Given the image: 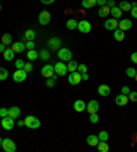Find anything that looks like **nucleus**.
I'll return each mask as SVG.
<instances>
[{"instance_id":"f257e3e1","label":"nucleus","mask_w":137,"mask_h":152,"mask_svg":"<svg viewBox=\"0 0 137 152\" xmlns=\"http://www.w3.org/2000/svg\"><path fill=\"white\" fill-rule=\"evenodd\" d=\"M40 125H41L40 119L33 117V115H29V117L25 118V126H28L29 129H39Z\"/></svg>"},{"instance_id":"f03ea898","label":"nucleus","mask_w":137,"mask_h":152,"mask_svg":"<svg viewBox=\"0 0 137 152\" xmlns=\"http://www.w3.org/2000/svg\"><path fill=\"white\" fill-rule=\"evenodd\" d=\"M53 69H55V73H56L59 77H63V75H66L67 73H69V70H67V64L64 63V62H56V63L53 64Z\"/></svg>"},{"instance_id":"7ed1b4c3","label":"nucleus","mask_w":137,"mask_h":152,"mask_svg":"<svg viewBox=\"0 0 137 152\" xmlns=\"http://www.w3.org/2000/svg\"><path fill=\"white\" fill-rule=\"evenodd\" d=\"M58 58H59L62 62H69L73 58V53L69 48H59L58 50Z\"/></svg>"},{"instance_id":"20e7f679","label":"nucleus","mask_w":137,"mask_h":152,"mask_svg":"<svg viewBox=\"0 0 137 152\" xmlns=\"http://www.w3.org/2000/svg\"><path fill=\"white\" fill-rule=\"evenodd\" d=\"M1 147H3V151H6V152H15L17 151V145H15V142L12 141L11 138H3Z\"/></svg>"},{"instance_id":"39448f33","label":"nucleus","mask_w":137,"mask_h":152,"mask_svg":"<svg viewBox=\"0 0 137 152\" xmlns=\"http://www.w3.org/2000/svg\"><path fill=\"white\" fill-rule=\"evenodd\" d=\"M26 77H28V71H25L23 69H17L14 71V74H12L14 82H22L26 80Z\"/></svg>"},{"instance_id":"423d86ee","label":"nucleus","mask_w":137,"mask_h":152,"mask_svg":"<svg viewBox=\"0 0 137 152\" xmlns=\"http://www.w3.org/2000/svg\"><path fill=\"white\" fill-rule=\"evenodd\" d=\"M77 29L80 30L81 33H91L92 25H91V22H89V21H86V19H82V21L78 22Z\"/></svg>"},{"instance_id":"0eeeda50","label":"nucleus","mask_w":137,"mask_h":152,"mask_svg":"<svg viewBox=\"0 0 137 152\" xmlns=\"http://www.w3.org/2000/svg\"><path fill=\"white\" fill-rule=\"evenodd\" d=\"M81 81H82L81 73H78V71L69 73V84H70V85H78Z\"/></svg>"},{"instance_id":"6e6552de","label":"nucleus","mask_w":137,"mask_h":152,"mask_svg":"<svg viewBox=\"0 0 137 152\" xmlns=\"http://www.w3.org/2000/svg\"><path fill=\"white\" fill-rule=\"evenodd\" d=\"M1 127L4 130H12L14 129V118L4 117L1 118Z\"/></svg>"},{"instance_id":"1a4fd4ad","label":"nucleus","mask_w":137,"mask_h":152,"mask_svg":"<svg viewBox=\"0 0 137 152\" xmlns=\"http://www.w3.org/2000/svg\"><path fill=\"white\" fill-rule=\"evenodd\" d=\"M39 22H40V25H48L49 22H51V14H49L48 11H41L39 14Z\"/></svg>"},{"instance_id":"9d476101","label":"nucleus","mask_w":137,"mask_h":152,"mask_svg":"<svg viewBox=\"0 0 137 152\" xmlns=\"http://www.w3.org/2000/svg\"><path fill=\"white\" fill-rule=\"evenodd\" d=\"M53 74H55V69H53V66H51V64L42 66V69H41V75H42V77L51 78Z\"/></svg>"},{"instance_id":"9b49d317","label":"nucleus","mask_w":137,"mask_h":152,"mask_svg":"<svg viewBox=\"0 0 137 152\" xmlns=\"http://www.w3.org/2000/svg\"><path fill=\"white\" fill-rule=\"evenodd\" d=\"M48 48L52 51H58L60 48V39L58 37H52L48 40Z\"/></svg>"},{"instance_id":"f8f14e48","label":"nucleus","mask_w":137,"mask_h":152,"mask_svg":"<svg viewBox=\"0 0 137 152\" xmlns=\"http://www.w3.org/2000/svg\"><path fill=\"white\" fill-rule=\"evenodd\" d=\"M118 19H115V18H111V19H107V21L104 22V28L107 29V30H115L116 28H118Z\"/></svg>"},{"instance_id":"ddd939ff","label":"nucleus","mask_w":137,"mask_h":152,"mask_svg":"<svg viewBox=\"0 0 137 152\" xmlns=\"http://www.w3.org/2000/svg\"><path fill=\"white\" fill-rule=\"evenodd\" d=\"M86 111L89 114H95L99 111V102L97 100H91V102L86 104Z\"/></svg>"},{"instance_id":"4468645a","label":"nucleus","mask_w":137,"mask_h":152,"mask_svg":"<svg viewBox=\"0 0 137 152\" xmlns=\"http://www.w3.org/2000/svg\"><path fill=\"white\" fill-rule=\"evenodd\" d=\"M127 103H129V97H127V95H122V93H121V95H118L115 97V104L116 106H126Z\"/></svg>"},{"instance_id":"2eb2a0df","label":"nucleus","mask_w":137,"mask_h":152,"mask_svg":"<svg viewBox=\"0 0 137 152\" xmlns=\"http://www.w3.org/2000/svg\"><path fill=\"white\" fill-rule=\"evenodd\" d=\"M25 48H26V45H25L23 42H21V41L11 44V50L14 51L15 53H22V52H25Z\"/></svg>"},{"instance_id":"dca6fc26","label":"nucleus","mask_w":137,"mask_h":152,"mask_svg":"<svg viewBox=\"0 0 137 152\" xmlns=\"http://www.w3.org/2000/svg\"><path fill=\"white\" fill-rule=\"evenodd\" d=\"M132 26H133V22L130 21V19H122V21H119V23H118V28L122 29L123 32L132 29Z\"/></svg>"},{"instance_id":"f3484780","label":"nucleus","mask_w":137,"mask_h":152,"mask_svg":"<svg viewBox=\"0 0 137 152\" xmlns=\"http://www.w3.org/2000/svg\"><path fill=\"white\" fill-rule=\"evenodd\" d=\"M97 92H99V95H100V96H104V97H107V96L110 95V92H111V89H110L108 85L102 84L97 88Z\"/></svg>"},{"instance_id":"a211bd4d","label":"nucleus","mask_w":137,"mask_h":152,"mask_svg":"<svg viewBox=\"0 0 137 152\" xmlns=\"http://www.w3.org/2000/svg\"><path fill=\"white\" fill-rule=\"evenodd\" d=\"M74 110L77 111V113L86 111V104H85L84 100H77V102H74Z\"/></svg>"},{"instance_id":"6ab92c4d","label":"nucleus","mask_w":137,"mask_h":152,"mask_svg":"<svg viewBox=\"0 0 137 152\" xmlns=\"http://www.w3.org/2000/svg\"><path fill=\"white\" fill-rule=\"evenodd\" d=\"M19 115H21V110H19V107L14 106V107H11V108H8V117L17 119Z\"/></svg>"},{"instance_id":"aec40b11","label":"nucleus","mask_w":137,"mask_h":152,"mask_svg":"<svg viewBox=\"0 0 137 152\" xmlns=\"http://www.w3.org/2000/svg\"><path fill=\"white\" fill-rule=\"evenodd\" d=\"M99 137L96 134H89L88 137H86V142H88V145H91V147H96V145L99 144Z\"/></svg>"},{"instance_id":"412c9836","label":"nucleus","mask_w":137,"mask_h":152,"mask_svg":"<svg viewBox=\"0 0 137 152\" xmlns=\"http://www.w3.org/2000/svg\"><path fill=\"white\" fill-rule=\"evenodd\" d=\"M114 39H115L116 41H123V40H125V33H123L122 29L116 28L115 30H114Z\"/></svg>"},{"instance_id":"4be33fe9","label":"nucleus","mask_w":137,"mask_h":152,"mask_svg":"<svg viewBox=\"0 0 137 152\" xmlns=\"http://www.w3.org/2000/svg\"><path fill=\"white\" fill-rule=\"evenodd\" d=\"M14 51L11 50V48H6V51L3 52V58L4 60H7V62H10V60L14 59Z\"/></svg>"},{"instance_id":"5701e85b","label":"nucleus","mask_w":137,"mask_h":152,"mask_svg":"<svg viewBox=\"0 0 137 152\" xmlns=\"http://www.w3.org/2000/svg\"><path fill=\"white\" fill-rule=\"evenodd\" d=\"M77 26H78V21L74 19V18H71V19H69V21L66 22V28L69 29V30H74V29H77Z\"/></svg>"},{"instance_id":"b1692460","label":"nucleus","mask_w":137,"mask_h":152,"mask_svg":"<svg viewBox=\"0 0 137 152\" xmlns=\"http://www.w3.org/2000/svg\"><path fill=\"white\" fill-rule=\"evenodd\" d=\"M110 10H111V8H110L108 6H103V7H100V10H99L97 15H99L100 18H105L107 15L110 14Z\"/></svg>"},{"instance_id":"393cba45","label":"nucleus","mask_w":137,"mask_h":152,"mask_svg":"<svg viewBox=\"0 0 137 152\" xmlns=\"http://www.w3.org/2000/svg\"><path fill=\"white\" fill-rule=\"evenodd\" d=\"M77 67H78V63L75 62V60H69L67 62V70H69V73H73V71H77Z\"/></svg>"},{"instance_id":"a878e982","label":"nucleus","mask_w":137,"mask_h":152,"mask_svg":"<svg viewBox=\"0 0 137 152\" xmlns=\"http://www.w3.org/2000/svg\"><path fill=\"white\" fill-rule=\"evenodd\" d=\"M110 14L113 15V18H115V19H118V18H121V15H122V10H121L119 7H113L111 10H110Z\"/></svg>"},{"instance_id":"bb28decb","label":"nucleus","mask_w":137,"mask_h":152,"mask_svg":"<svg viewBox=\"0 0 137 152\" xmlns=\"http://www.w3.org/2000/svg\"><path fill=\"white\" fill-rule=\"evenodd\" d=\"M96 147H97V151L99 152H108V149H110L107 141H99V144L96 145Z\"/></svg>"},{"instance_id":"cd10ccee","label":"nucleus","mask_w":137,"mask_h":152,"mask_svg":"<svg viewBox=\"0 0 137 152\" xmlns=\"http://www.w3.org/2000/svg\"><path fill=\"white\" fill-rule=\"evenodd\" d=\"M1 42H3L4 45H11L12 44V37H11V34H8V33H6V34L1 36Z\"/></svg>"},{"instance_id":"c85d7f7f","label":"nucleus","mask_w":137,"mask_h":152,"mask_svg":"<svg viewBox=\"0 0 137 152\" xmlns=\"http://www.w3.org/2000/svg\"><path fill=\"white\" fill-rule=\"evenodd\" d=\"M118 7H119L123 12H125V11H130V10H132V6H130V3H129V1H126V0H122Z\"/></svg>"},{"instance_id":"c756f323","label":"nucleus","mask_w":137,"mask_h":152,"mask_svg":"<svg viewBox=\"0 0 137 152\" xmlns=\"http://www.w3.org/2000/svg\"><path fill=\"white\" fill-rule=\"evenodd\" d=\"M93 6H96V0H82V7L86 10L92 8Z\"/></svg>"},{"instance_id":"7c9ffc66","label":"nucleus","mask_w":137,"mask_h":152,"mask_svg":"<svg viewBox=\"0 0 137 152\" xmlns=\"http://www.w3.org/2000/svg\"><path fill=\"white\" fill-rule=\"evenodd\" d=\"M34 37H36V32L34 30H32V29H29V30H26L25 32V39L28 40H34Z\"/></svg>"},{"instance_id":"2f4dec72","label":"nucleus","mask_w":137,"mask_h":152,"mask_svg":"<svg viewBox=\"0 0 137 152\" xmlns=\"http://www.w3.org/2000/svg\"><path fill=\"white\" fill-rule=\"evenodd\" d=\"M28 58L29 60H36L37 58H39V52L36 50H29L28 51Z\"/></svg>"},{"instance_id":"473e14b6","label":"nucleus","mask_w":137,"mask_h":152,"mask_svg":"<svg viewBox=\"0 0 137 152\" xmlns=\"http://www.w3.org/2000/svg\"><path fill=\"white\" fill-rule=\"evenodd\" d=\"M7 78H8V71H7V69L0 67V81H6Z\"/></svg>"},{"instance_id":"72a5a7b5","label":"nucleus","mask_w":137,"mask_h":152,"mask_svg":"<svg viewBox=\"0 0 137 152\" xmlns=\"http://www.w3.org/2000/svg\"><path fill=\"white\" fill-rule=\"evenodd\" d=\"M97 137H99V140H100V141H107L110 136H108V133H107L105 130H102V132H100V133L97 134Z\"/></svg>"},{"instance_id":"f704fd0d","label":"nucleus","mask_w":137,"mask_h":152,"mask_svg":"<svg viewBox=\"0 0 137 152\" xmlns=\"http://www.w3.org/2000/svg\"><path fill=\"white\" fill-rule=\"evenodd\" d=\"M137 74V71H136V69L134 67H127L126 69V75L129 78H134V75Z\"/></svg>"},{"instance_id":"c9c22d12","label":"nucleus","mask_w":137,"mask_h":152,"mask_svg":"<svg viewBox=\"0 0 137 152\" xmlns=\"http://www.w3.org/2000/svg\"><path fill=\"white\" fill-rule=\"evenodd\" d=\"M39 58L40 59H42V60H48L49 59V52L47 50H42L41 52L39 53Z\"/></svg>"},{"instance_id":"e433bc0d","label":"nucleus","mask_w":137,"mask_h":152,"mask_svg":"<svg viewBox=\"0 0 137 152\" xmlns=\"http://www.w3.org/2000/svg\"><path fill=\"white\" fill-rule=\"evenodd\" d=\"M127 97H129V102H137V92H134V91H130L129 95H127Z\"/></svg>"},{"instance_id":"4c0bfd02","label":"nucleus","mask_w":137,"mask_h":152,"mask_svg":"<svg viewBox=\"0 0 137 152\" xmlns=\"http://www.w3.org/2000/svg\"><path fill=\"white\" fill-rule=\"evenodd\" d=\"M77 71H78V73H81V74H82V73H86V71H88V66H86V64H84V63L78 64Z\"/></svg>"},{"instance_id":"58836bf2","label":"nucleus","mask_w":137,"mask_h":152,"mask_svg":"<svg viewBox=\"0 0 137 152\" xmlns=\"http://www.w3.org/2000/svg\"><path fill=\"white\" fill-rule=\"evenodd\" d=\"M89 121H91L92 124H97V122H99V115H97V113L89 114Z\"/></svg>"},{"instance_id":"ea45409f","label":"nucleus","mask_w":137,"mask_h":152,"mask_svg":"<svg viewBox=\"0 0 137 152\" xmlns=\"http://www.w3.org/2000/svg\"><path fill=\"white\" fill-rule=\"evenodd\" d=\"M15 67L17 69H23L25 67V62L22 59H17L15 60Z\"/></svg>"},{"instance_id":"a19ab883","label":"nucleus","mask_w":137,"mask_h":152,"mask_svg":"<svg viewBox=\"0 0 137 152\" xmlns=\"http://www.w3.org/2000/svg\"><path fill=\"white\" fill-rule=\"evenodd\" d=\"M25 45H26V48H28V50H34L36 44H34V41H33V40H29V41L26 42Z\"/></svg>"},{"instance_id":"79ce46f5","label":"nucleus","mask_w":137,"mask_h":152,"mask_svg":"<svg viewBox=\"0 0 137 152\" xmlns=\"http://www.w3.org/2000/svg\"><path fill=\"white\" fill-rule=\"evenodd\" d=\"M47 86H48V88H53V86H55V80H53L52 77L47 78Z\"/></svg>"},{"instance_id":"37998d69","label":"nucleus","mask_w":137,"mask_h":152,"mask_svg":"<svg viewBox=\"0 0 137 152\" xmlns=\"http://www.w3.org/2000/svg\"><path fill=\"white\" fill-rule=\"evenodd\" d=\"M0 117L4 118V117H8V108H0Z\"/></svg>"},{"instance_id":"c03bdc74","label":"nucleus","mask_w":137,"mask_h":152,"mask_svg":"<svg viewBox=\"0 0 137 152\" xmlns=\"http://www.w3.org/2000/svg\"><path fill=\"white\" fill-rule=\"evenodd\" d=\"M25 71H28V73H30V71L33 70V64L29 62V63H25V67H23Z\"/></svg>"},{"instance_id":"a18cd8bd","label":"nucleus","mask_w":137,"mask_h":152,"mask_svg":"<svg viewBox=\"0 0 137 152\" xmlns=\"http://www.w3.org/2000/svg\"><path fill=\"white\" fill-rule=\"evenodd\" d=\"M129 12L132 14V17H133L134 19H137V7H132V10H130Z\"/></svg>"},{"instance_id":"49530a36","label":"nucleus","mask_w":137,"mask_h":152,"mask_svg":"<svg viewBox=\"0 0 137 152\" xmlns=\"http://www.w3.org/2000/svg\"><path fill=\"white\" fill-rule=\"evenodd\" d=\"M129 92H130L129 86H123V88L121 89V93H122V95H129Z\"/></svg>"},{"instance_id":"de8ad7c7","label":"nucleus","mask_w":137,"mask_h":152,"mask_svg":"<svg viewBox=\"0 0 137 152\" xmlns=\"http://www.w3.org/2000/svg\"><path fill=\"white\" fill-rule=\"evenodd\" d=\"M130 60H132L134 64H137V52H133L130 55Z\"/></svg>"},{"instance_id":"09e8293b","label":"nucleus","mask_w":137,"mask_h":152,"mask_svg":"<svg viewBox=\"0 0 137 152\" xmlns=\"http://www.w3.org/2000/svg\"><path fill=\"white\" fill-rule=\"evenodd\" d=\"M96 4H99L100 7H103V6H107V0H96Z\"/></svg>"},{"instance_id":"8fccbe9b","label":"nucleus","mask_w":137,"mask_h":152,"mask_svg":"<svg viewBox=\"0 0 137 152\" xmlns=\"http://www.w3.org/2000/svg\"><path fill=\"white\" fill-rule=\"evenodd\" d=\"M107 6H108L110 8L115 7V0H107Z\"/></svg>"},{"instance_id":"3c124183","label":"nucleus","mask_w":137,"mask_h":152,"mask_svg":"<svg viewBox=\"0 0 137 152\" xmlns=\"http://www.w3.org/2000/svg\"><path fill=\"white\" fill-rule=\"evenodd\" d=\"M81 77H82V81H88V80H89L88 73H82V74H81Z\"/></svg>"},{"instance_id":"603ef678","label":"nucleus","mask_w":137,"mask_h":152,"mask_svg":"<svg viewBox=\"0 0 137 152\" xmlns=\"http://www.w3.org/2000/svg\"><path fill=\"white\" fill-rule=\"evenodd\" d=\"M40 1H41L42 4H52L55 0H40Z\"/></svg>"},{"instance_id":"864d4df0","label":"nucleus","mask_w":137,"mask_h":152,"mask_svg":"<svg viewBox=\"0 0 137 152\" xmlns=\"http://www.w3.org/2000/svg\"><path fill=\"white\" fill-rule=\"evenodd\" d=\"M6 51V45H4L3 42H0V53H3Z\"/></svg>"},{"instance_id":"5fc2aeb1","label":"nucleus","mask_w":137,"mask_h":152,"mask_svg":"<svg viewBox=\"0 0 137 152\" xmlns=\"http://www.w3.org/2000/svg\"><path fill=\"white\" fill-rule=\"evenodd\" d=\"M18 126H23V125H25V119L23 121H18Z\"/></svg>"},{"instance_id":"6e6d98bb","label":"nucleus","mask_w":137,"mask_h":152,"mask_svg":"<svg viewBox=\"0 0 137 152\" xmlns=\"http://www.w3.org/2000/svg\"><path fill=\"white\" fill-rule=\"evenodd\" d=\"M130 6H132V7H137V1H133V3H130Z\"/></svg>"},{"instance_id":"4d7b16f0","label":"nucleus","mask_w":137,"mask_h":152,"mask_svg":"<svg viewBox=\"0 0 137 152\" xmlns=\"http://www.w3.org/2000/svg\"><path fill=\"white\" fill-rule=\"evenodd\" d=\"M1 141H3V138L0 137V148H1Z\"/></svg>"},{"instance_id":"13d9d810","label":"nucleus","mask_w":137,"mask_h":152,"mask_svg":"<svg viewBox=\"0 0 137 152\" xmlns=\"http://www.w3.org/2000/svg\"><path fill=\"white\" fill-rule=\"evenodd\" d=\"M134 80H136V81H137V74H136V75H134Z\"/></svg>"},{"instance_id":"bf43d9fd","label":"nucleus","mask_w":137,"mask_h":152,"mask_svg":"<svg viewBox=\"0 0 137 152\" xmlns=\"http://www.w3.org/2000/svg\"><path fill=\"white\" fill-rule=\"evenodd\" d=\"M0 10H1V6H0Z\"/></svg>"}]
</instances>
